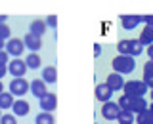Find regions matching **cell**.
I'll list each match as a JSON object with an SVG mask.
<instances>
[{
	"instance_id": "1",
	"label": "cell",
	"mask_w": 153,
	"mask_h": 124,
	"mask_svg": "<svg viewBox=\"0 0 153 124\" xmlns=\"http://www.w3.org/2000/svg\"><path fill=\"white\" fill-rule=\"evenodd\" d=\"M113 65V71L119 75H130L134 71V67H136V61H134L132 55H124V54H119L115 59L111 61Z\"/></svg>"
},
{
	"instance_id": "2",
	"label": "cell",
	"mask_w": 153,
	"mask_h": 124,
	"mask_svg": "<svg viewBox=\"0 0 153 124\" xmlns=\"http://www.w3.org/2000/svg\"><path fill=\"white\" fill-rule=\"evenodd\" d=\"M117 52L119 54H124V55H140L143 52V46L140 44V40H134V38H124V40H119L117 42Z\"/></svg>"
},
{
	"instance_id": "3",
	"label": "cell",
	"mask_w": 153,
	"mask_h": 124,
	"mask_svg": "<svg viewBox=\"0 0 153 124\" xmlns=\"http://www.w3.org/2000/svg\"><path fill=\"white\" fill-rule=\"evenodd\" d=\"M147 90H149V86L143 82V80H128L123 86V92L128 94L130 97H143L147 94Z\"/></svg>"
},
{
	"instance_id": "4",
	"label": "cell",
	"mask_w": 153,
	"mask_h": 124,
	"mask_svg": "<svg viewBox=\"0 0 153 124\" xmlns=\"http://www.w3.org/2000/svg\"><path fill=\"white\" fill-rule=\"evenodd\" d=\"M27 63L25 59H19V57H13L12 61H8V73L13 76V78H19V76H25L27 73Z\"/></svg>"
},
{
	"instance_id": "5",
	"label": "cell",
	"mask_w": 153,
	"mask_h": 124,
	"mask_svg": "<svg viewBox=\"0 0 153 124\" xmlns=\"http://www.w3.org/2000/svg\"><path fill=\"white\" fill-rule=\"evenodd\" d=\"M4 50H6L12 57H19V55L23 54V50H25L23 38H8V40H6V46H4Z\"/></svg>"
},
{
	"instance_id": "6",
	"label": "cell",
	"mask_w": 153,
	"mask_h": 124,
	"mask_svg": "<svg viewBox=\"0 0 153 124\" xmlns=\"http://www.w3.org/2000/svg\"><path fill=\"white\" fill-rule=\"evenodd\" d=\"M119 23L124 31H134L140 23H143V17L142 16H134V13H126V16H121L119 17Z\"/></svg>"
},
{
	"instance_id": "7",
	"label": "cell",
	"mask_w": 153,
	"mask_h": 124,
	"mask_svg": "<svg viewBox=\"0 0 153 124\" xmlns=\"http://www.w3.org/2000/svg\"><path fill=\"white\" fill-rule=\"evenodd\" d=\"M29 84L23 76H19V78H13L12 82H10V92H12L13 95H17V97H21V95H25L29 92Z\"/></svg>"
},
{
	"instance_id": "8",
	"label": "cell",
	"mask_w": 153,
	"mask_h": 124,
	"mask_svg": "<svg viewBox=\"0 0 153 124\" xmlns=\"http://www.w3.org/2000/svg\"><path fill=\"white\" fill-rule=\"evenodd\" d=\"M119 113H121V107H119V103H115V101H105L102 105V117L103 118H107V120H117V117H119Z\"/></svg>"
},
{
	"instance_id": "9",
	"label": "cell",
	"mask_w": 153,
	"mask_h": 124,
	"mask_svg": "<svg viewBox=\"0 0 153 124\" xmlns=\"http://www.w3.org/2000/svg\"><path fill=\"white\" fill-rule=\"evenodd\" d=\"M23 44L25 48H29V52H38L42 48V36L35 35V32H27L23 36Z\"/></svg>"
},
{
	"instance_id": "10",
	"label": "cell",
	"mask_w": 153,
	"mask_h": 124,
	"mask_svg": "<svg viewBox=\"0 0 153 124\" xmlns=\"http://www.w3.org/2000/svg\"><path fill=\"white\" fill-rule=\"evenodd\" d=\"M40 99V109L42 111H48V113H52L54 109L57 107V97H56V94H50V92H46L42 97H38Z\"/></svg>"
},
{
	"instance_id": "11",
	"label": "cell",
	"mask_w": 153,
	"mask_h": 124,
	"mask_svg": "<svg viewBox=\"0 0 153 124\" xmlns=\"http://www.w3.org/2000/svg\"><path fill=\"white\" fill-rule=\"evenodd\" d=\"M105 84H107L113 92H119V90H123V86H124V78H123V75H119V73H115V71H113L111 75H107Z\"/></svg>"
},
{
	"instance_id": "12",
	"label": "cell",
	"mask_w": 153,
	"mask_h": 124,
	"mask_svg": "<svg viewBox=\"0 0 153 124\" xmlns=\"http://www.w3.org/2000/svg\"><path fill=\"white\" fill-rule=\"evenodd\" d=\"M96 99H98V101H102V103H105V101H109V99H111V95H113V90L109 88L107 84H98L96 86Z\"/></svg>"
},
{
	"instance_id": "13",
	"label": "cell",
	"mask_w": 153,
	"mask_h": 124,
	"mask_svg": "<svg viewBox=\"0 0 153 124\" xmlns=\"http://www.w3.org/2000/svg\"><path fill=\"white\" fill-rule=\"evenodd\" d=\"M29 90H31V94L35 95V97H42L48 90H46V82L42 78H35L31 82V86H29Z\"/></svg>"
},
{
	"instance_id": "14",
	"label": "cell",
	"mask_w": 153,
	"mask_h": 124,
	"mask_svg": "<svg viewBox=\"0 0 153 124\" xmlns=\"http://www.w3.org/2000/svg\"><path fill=\"white\" fill-rule=\"evenodd\" d=\"M29 109H31V105H29L25 99H16L12 105V111L16 117H25V114H29Z\"/></svg>"
},
{
	"instance_id": "15",
	"label": "cell",
	"mask_w": 153,
	"mask_h": 124,
	"mask_svg": "<svg viewBox=\"0 0 153 124\" xmlns=\"http://www.w3.org/2000/svg\"><path fill=\"white\" fill-rule=\"evenodd\" d=\"M42 80H44L46 84H54L57 80V69L54 65H48L42 69Z\"/></svg>"
},
{
	"instance_id": "16",
	"label": "cell",
	"mask_w": 153,
	"mask_h": 124,
	"mask_svg": "<svg viewBox=\"0 0 153 124\" xmlns=\"http://www.w3.org/2000/svg\"><path fill=\"white\" fill-rule=\"evenodd\" d=\"M140 44L142 46H149V44H153V25H146L143 27V31L140 32Z\"/></svg>"
},
{
	"instance_id": "17",
	"label": "cell",
	"mask_w": 153,
	"mask_h": 124,
	"mask_svg": "<svg viewBox=\"0 0 153 124\" xmlns=\"http://www.w3.org/2000/svg\"><path fill=\"white\" fill-rule=\"evenodd\" d=\"M46 21L44 19H33L31 21V27H29V32H35V35H38V36H42L46 32Z\"/></svg>"
},
{
	"instance_id": "18",
	"label": "cell",
	"mask_w": 153,
	"mask_h": 124,
	"mask_svg": "<svg viewBox=\"0 0 153 124\" xmlns=\"http://www.w3.org/2000/svg\"><path fill=\"white\" fill-rule=\"evenodd\" d=\"M147 109V101L143 97H132L130 99V111L132 113H142V111H146Z\"/></svg>"
},
{
	"instance_id": "19",
	"label": "cell",
	"mask_w": 153,
	"mask_h": 124,
	"mask_svg": "<svg viewBox=\"0 0 153 124\" xmlns=\"http://www.w3.org/2000/svg\"><path fill=\"white\" fill-rule=\"evenodd\" d=\"M143 82L149 86V88H153V61L151 59L143 65Z\"/></svg>"
},
{
	"instance_id": "20",
	"label": "cell",
	"mask_w": 153,
	"mask_h": 124,
	"mask_svg": "<svg viewBox=\"0 0 153 124\" xmlns=\"http://www.w3.org/2000/svg\"><path fill=\"white\" fill-rule=\"evenodd\" d=\"M25 63H27L29 69H38V67H40V63H42V59H40V55H38V52H29Z\"/></svg>"
},
{
	"instance_id": "21",
	"label": "cell",
	"mask_w": 153,
	"mask_h": 124,
	"mask_svg": "<svg viewBox=\"0 0 153 124\" xmlns=\"http://www.w3.org/2000/svg\"><path fill=\"white\" fill-rule=\"evenodd\" d=\"M13 101H16V99H13V94L12 92H2L0 94V109H12V105H13Z\"/></svg>"
},
{
	"instance_id": "22",
	"label": "cell",
	"mask_w": 153,
	"mask_h": 124,
	"mask_svg": "<svg viewBox=\"0 0 153 124\" xmlns=\"http://www.w3.org/2000/svg\"><path fill=\"white\" fill-rule=\"evenodd\" d=\"M35 124H56V118H54V114H52V113L42 111V113H38V114H36Z\"/></svg>"
},
{
	"instance_id": "23",
	"label": "cell",
	"mask_w": 153,
	"mask_h": 124,
	"mask_svg": "<svg viewBox=\"0 0 153 124\" xmlns=\"http://www.w3.org/2000/svg\"><path fill=\"white\" fill-rule=\"evenodd\" d=\"M117 122L119 124H134V113L128 111V109H121V113L117 117Z\"/></svg>"
},
{
	"instance_id": "24",
	"label": "cell",
	"mask_w": 153,
	"mask_h": 124,
	"mask_svg": "<svg viewBox=\"0 0 153 124\" xmlns=\"http://www.w3.org/2000/svg\"><path fill=\"white\" fill-rule=\"evenodd\" d=\"M138 124H153V114L149 113V109L138 113Z\"/></svg>"
},
{
	"instance_id": "25",
	"label": "cell",
	"mask_w": 153,
	"mask_h": 124,
	"mask_svg": "<svg viewBox=\"0 0 153 124\" xmlns=\"http://www.w3.org/2000/svg\"><path fill=\"white\" fill-rule=\"evenodd\" d=\"M130 95H128V94H121V97H119V107H121V109H128V111H130Z\"/></svg>"
},
{
	"instance_id": "26",
	"label": "cell",
	"mask_w": 153,
	"mask_h": 124,
	"mask_svg": "<svg viewBox=\"0 0 153 124\" xmlns=\"http://www.w3.org/2000/svg\"><path fill=\"white\" fill-rule=\"evenodd\" d=\"M0 38H2V40L12 38V31H10V27L6 25V23H0Z\"/></svg>"
},
{
	"instance_id": "27",
	"label": "cell",
	"mask_w": 153,
	"mask_h": 124,
	"mask_svg": "<svg viewBox=\"0 0 153 124\" xmlns=\"http://www.w3.org/2000/svg\"><path fill=\"white\" fill-rule=\"evenodd\" d=\"M0 124H17V117L16 114H2L0 117Z\"/></svg>"
},
{
	"instance_id": "28",
	"label": "cell",
	"mask_w": 153,
	"mask_h": 124,
	"mask_svg": "<svg viewBox=\"0 0 153 124\" xmlns=\"http://www.w3.org/2000/svg\"><path fill=\"white\" fill-rule=\"evenodd\" d=\"M44 21H46V27L48 29H56L57 27V16H54V13H52V16H48Z\"/></svg>"
},
{
	"instance_id": "29",
	"label": "cell",
	"mask_w": 153,
	"mask_h": 124,
	"mask_svg": "<svg viewBox=\"0 0 153 124\" xmlns=\"http://www.w3.org/2000/svg\"><path fill=\"white\" fill-rule=\"evenodd\" d=\"M10 61V54L6 50H0V65H8Z\"/></svg>"
},
{
	"instance_id": "30",
	"label": "cell",
	"mask_w": 153,
	"mask_h": 124,
	"mask_svg": "<svg viewBox=\"0 0 153 124\" xmlns=\"http://www.w3.org/2000/svg\"><path fill=\"white\" fill-rule=\"evenodd\" d=\"M143 17V23L146 25H153V16H142Z\"/></svg>"
},
{
	"instance_id": "31",
	"label": "cell",
	"mask_w": 153,
	"mask_h": 124,
	"mask_svg": "<svg viewBox=\"0 0 153 124\" xmlns=\"http://www.w3.org/2000/svg\"><path fill=\"white\" fill-rule=\"evenodd\" d=\"M8 73V65H0V80L4 78V75Z\"/></svg>"
},
{
	"instance_id": "32",
	"label": "cell",
	"mask_w": 153,
	"mask_h": 124,
	"mask_svg": "<svg viewBox=\"0 0 153 124\" xmlns=\"http://www.w3.org/2000/svg\"><path fill=\"white\" fill-rule=\"evenodd\" d=\"M100 54H102V46H100V44H94V55L98 57Z\"/></svg>"
},
{
	"instance_id": "33",
	"label": "cell",
	"mask_w": 153,
	"mask_h": 124,
	"mask_svg": "<svg viewBox=\"0 0 153 124\" xmlns=\"http://www.w3.org/2000/svg\"><path fill=\"white\" fill-rule=\"evenodd\" d=\"M147 55H149V59L153 61V44H149V46H147Z\"/></svg>"
},
{
	"instance_id": "34",
	"label": "cell",
	"mask_w": 153,
	"mask_h": 124,
	"mask_svg": "<svg viewBox=\"0 0 153 124\" xmlns=\"http://www.w3.org/2000/svg\"><path fill=\"white\" fill-rule=\"evenodd\" d=\"M8 21V16H0V23H6Z\"/></svg>"
},
{
	"instance_id": "35",
	"label": "cell",
	"mask_w": 153,
	"mask_h": 124,
	"mask_svg": "<svg viewBox=\"0 0 153 124\" xmlns=\"http://www.w3.org/2000/svg\"><path fill=\"white\" fill-rule=\"evenodd\" d=\"M4 46H6V40H2V38H0V50H4Z\"/></svg>"
},
{
	"instance_id": "36",
	"label": "cell",
	"mask_w": 153,
	"mask_h": 124,
	"mask_svg": "<svg viewBox=\"0 0 153 124\" xmlns=\"http://www.w3.org/2000/svg\"><path fill=\"white\" fill-rule=\"evenodd\" d=\"M147 109H149V113L153 114V101H151V105H147Z\"/></svg>"
},
{
	"instance_id": "37",
	"label": "cell",
	"mask_w": 153,
	"mask_h": 124,
	"mask_svg": "<svg viewBox=\"0 0 153 124\" xmlns=\"http://www.w3.org/2000/svg\"><path fill=\"white\" fill-rule=\"evenodd\" d=\"M4 92V84H2V80H0V94Z\"/></svg>"
},
{
	"instance_id": "38",
	"label": "cell",
	"mask_w": 153,
	"mask_h": 124,
	"mask_svg": "<svg viewBox=\"0 0 153 124\" xmlns=\"http://www.w3.org/2000/svg\"><path fill=\"white\" fill-rule=\"evenodd\" d=\"M151 101H153V88H151Z\"/></svg>"
},
{
	"instance_id": "39",
	"label": "cell",
	"mask_w": 153,
	"mask_h": 124,
	"mask_svg": "<svg viewBox=\"0 0 153 124\" xmlns=\"http://www.w3.org/2000/svg\"><path fill=\"white\" fill-rule=\"evenodd\" d=\"M0 117H2V109H0Z\"/></svg>"
}]
</instances>
